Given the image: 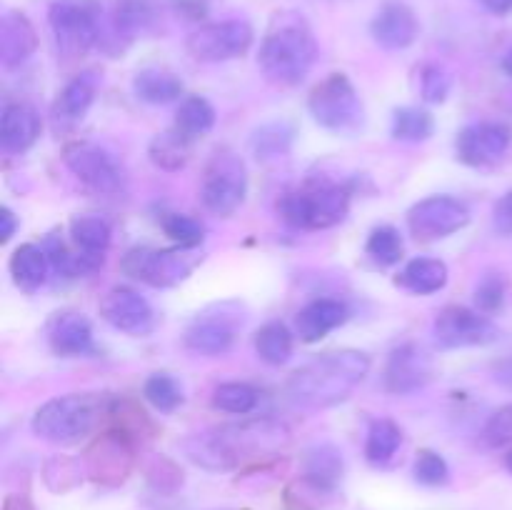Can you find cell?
Wrapping results in <instances>:
<instances>
[{
	"label": "cell",
	"mask_w": 512,
	"mask_h": 510,
	"mask_svg": "<svg viewBox=\"0 0 512 510\" xmlns=\"http://www.w3.org/2000/svg\"><path fill=\"white\" fill-rule=\"evenodd\" d=\"M190 145H193V140L185 138L180 130L170 128L153 138V143H150V160L163 170H180L188 163Z\"/></svg>",
	"instance_id": "31"
},
{
	"label": "cell",
	"mask_w": 512,
	"mask_h": 510,
	"mask_svg": "<svg viewBox=\"0 0 512 510\" xmlns=\"http://www.w3.org/2000/svg\"><path fill=\"white\" fill-rule=\"evenodd\" d=\"M505 465H508V470L512 473V450L508 453V458H505Z\"/></svg>",
	"instance_id": "50"
},
{
	"label": "cell",
	"mask_w": 512,
	"mask_h": 510,
	"mask_svg": "<svg viewBox=\"0 0 512 510\" xmlns=\"http://www.w3.org/2000/svg\"><path fill=\"white\" fill-rule=\"evenodd\" d=\"M495 378H498L500 383L512 385V358H510V360H505V363H500V365H498V375H495Z\"/></svg>",
	"instance_id": "48"
},
{
	"label": "cell",
	"mask_w": 512,
	"mask_h": 510,
	"mask_svg": "<svg viewBox=\"0 0 512 510\" xmlns=\"http://www.w3.org/2000/svg\"><path fill=\"white\" fill-rule=\"evenodd\" d=\"M493 223H495V228L500 230V233L512 235V190H510V193H505L503 198L495 203Z\"/></svg>",
	"instance_id": "44"
},
{
	"label": "cell",
	"mask_w": 512,
	"mask_h": 510,
	"mask_svg": "<svg viewBox=\"0 0 512 510\" xmlns=\"http://www.w3.org/2000/svg\"><path fill=\"white\" fill-rule=\"evenodd\" d=\"M193 248L183 250H158V248H133L123 255V273L138 283L150 285V288H170L193 273L195 258L190 253Z\"/></svg>",
	"instance_id": "10"
},
{
	"label": "cell",
	"mask_w": 512,
	"mask_h": 510,
	"mask_svg": "<svg viewBox=\"0 0 512 510\" xmlns=\"http://www.w3.org/2000/svg\"><path fill=\"white\" fill-rule=\"evenodd\" d=\"M480 438L488 448H505V445L512 443V403L503 405V408L490 415L488 423L483 425Z\"/></svg>",
	"instance_id": "42"
},
{
	"label": "cell",
	"mask_w": 512,
	"mask_h": 510,
	"mask_svg": "<svg viewBox=\"0 0 512 510\" xmlns=\"http://www.w3.org/2000/svg\"><path fill=\"white\" fill-rule=\"evenodd\" d=\"M63 163L80 183H85L95 193L113 195L123 188V168L100 145L85 143V140L68 143L63 148Z\"/></svg>",
	"instance_id": "12"
},
{
	"label": "cell",
	"mask_w": 512,
	"mask_h": 510,
	"mask_svg": "<svg viewBox=\"0 0 512 510\" xmlns=\"http://www.w3.org/2000/svg\"><path fill=\"white\" fill-rule=\"evenodd\" d=\"M133 93L143 103L168 105L183 95V80L168 68H143L135 73Z\"/></svg>",
	"instance_id": "23"
},
{
	"label": "cell",
	"mask_w": 512,
	"mask_h": 510,
	"mask_svg": "<svg viewBox=\"0 0 512 510\" xmlns=\"http://www.w3.org/2000/svg\"><path fill=\"white\" fill-rule=\"evenodd\" d=\"M248 195V168L230 150H218L205 165L200 180V203L218 218H230Z\"/></svg>",
	"instance_id": "7"
},
{
	"label": "cell",
	"mask_w": 512,
	"mask_h": 510,
	"mask_svg": "<svg viewBox=\"0 0 512 510\" xmlns=\"http://www.w3.org/2000/svg\"><path fill=\"white\" fill-rule=\"evenodd\" d=\"M293 143V128L288 123H268L253 135V153L260 160L283 158Z\"/></svg>",
	"instance_id": "37"
},
{
	"label": "cell",
	"mask_w": 512,
	"mask_h": 510,
	"mask_svg": "<svg viewBox=\"0 0 512 510\" xmlns=\"http://www.w3.org/2000/svg\"><path fill=\"white\" fill-rule=\"evenodd\" d=\"M343 473V460L340 453L330 445H320V448L308 453V478L315 480L318 485H333Z\"/></svg>",
	"instance_id": "38"
},
{
	"label": "cell",
	"mask_w": 512,
	"mask_h": 510,
	"mask_svg": "<svg viewBox=\"0 0 512 510\" xmlns=\"http://www.w3.org/2000/svg\"><path fill=\"white\" fill-rule=\"evenodd\" d=\"M400 443H403V433L393 420H375L368 430V440H365V455L370 463L385 465L398 453Z\"/></svg>",
	"instance_id": "32"
},
{
	"label": "cell",
	"mask_w": 512,
	"mask_h": 510,
	"mask_svg": "<svg viewBox=\"0 0 512 510\" xmlns=\"http://www.w3.org/2000/svg\"><path fill=\"white\" fill-rule=\"evenodd\" d=\"M470 223V208L453 195H430L408 210V228L418 240H440Z\"/></svg>",
	"instance_id": "14"
},
{
	"label": "cell",
	"mask_w": 512,
	"mask_h": 510,
	"mask_svg": "<svg viewBox=\"0 0 512 510\" xmlns=\"http://www.w3.org/2000/svg\"><path fill=\"white\" fill-rule=\"evenodd\" d=\"M48 343L55 355L63 358H80V355L95 353L93 325L80 313L55 315L48 328Z\"/></svg>",
	"instance_id": "19"
},
{
	"label": "cell",
	"mask_w": 512,
	"mask_h": 510,
	"mask_svg": "<svg viewBox=\"0 0 512 510\" xmlns=\"http://www.w3.org/2000/svg\"><path fill=\"white\" fill-rule=\"evenodd\" d=\"M308 108L315 123L333 133L355 130L363 120L360 95L345 73H330L328 78L320 80L310 93Z\"/></svg>",
	"instance_id": "8"
},
{
	"label": "cell",
	"mask_w": 512,
	"mask_h": 510,
	"mask_svg": "<svg viewBox=\"0 0 512 510\" xmlns=\"http://www.w3.org/2000/svg\"><path fill=\"white\" fill-rule=\"evenodd\" d=\"M40 135V118L25 103L5 105L0 115V148L5 153H25Z\"/></svg>",
	"instance_id": "21"
},
{
	"label": "cell",
	"mask_w": 512,
	"mask_h": 510,
	"mask_svg": "<svg viewBox=\"0 0 512 510\" xmlns=\"http://www.w3.org/2000/svg\"><path fill=\"white\" fill-rule=\"evenodd\" d=\"M510 145V125L495 123V120H483V123L468 125V128L460 130L458 140H455V150H458L460 163L473 165V168L493 165L495 160H500L508 153Z\"/></svg>",
	"instance_id": "15"
},
{
	"label": "cell",
	"mask_w": 512,
	"mask_h": 510,
	"mask_svg": "<svg viewBox=\"0 0 512 510\" xmlns=\"http://www.w3.org/2000/svg\"><path fill=\"white\" fill-rule=\"evenodd\" d=\"M483 5L495 15L512 13V0H483Z\"/></svg>",
	"instance_id": "47"
},
{
	"label": "cell",
	"mask_w": 512,
	"mask_h": 510,
	"mask_svg": "<svg viewBox=\"0 0 512 510\" xmlns=\"http://www.w3.org/2000/svg\"><path fill=\"white\" fill-rule=\"evenodd\" d=\"M50 268L53 265H50V258L43 245L25 243L10 258V275H13L15 285L28 290V293L38 290L48 280Z\"/></svg>",
	"instance_id": "25"
},
{
	"label": "cell",
	"mask_w": 512,
	"mask_h": 510,
	"mask_svg": "<svg viewBox=\"0 0 512 510\" xmlns=\"http://www.w3.org/2000/svg\"><path fill=\"white\" fill-rule=\"evenodd\" d=\"M70 235H73L75 245L83 253L103 258V253L110 245V238H113V228L100 215H80V218H73V223H70Z\"/></svg>",
	"instance_id": "30"
},
{
	"label": "cell",
	"mask_w": 512,
	"mask_h": 510,
	"mask_svg": "<svg viewBox=\"0 0 512 510\" xmlns=\"http://www.w3.org/2000/svg\"><path fill=\"white\" fill-rule=\"evenodd\" d=\"M100 78L93 70H85V73L75 75L73 80L65 83V88L60 90L58 103H55V115L63 120H80L90 110V105L95 103V95H98Z\"/></svg>",
	"instance_id": "24"
},
{
	"label": "cell",
	"mask_w": 512,
	"mask_h": 510,
	"mask_svg": "<svg viewBox=\"0 0 512 510\" xmlns=\"http://www.w3.org/2000/svg\"><path fill=\"white\" fill-rule=\"evenodd\" d=\"M413 473L415 478H418V483L430 485V488H435V485H445L450 478L448 463H445L443 455L435 453V450H420L418 458H415Z\"/></svg>",
	"instance_id": "41"
},
{
	"label": "cell",
	"mask_w": 512,
	"mask_h": 510,
	"mask_svg": "<svg viewBox=\"0 0 512 510\" xmlns=\"http://www.w3.org/2000/svg\"><path fill=\"white\" fill-rule=\"evenodd\" d=\"M365 250H368V255L375 263L383 265V268H390V265L400 263V258H403V235L393 225H380V228H375L370 233Z\"/></svg>",
	"instance_id": "35"
},
{
	"label": "cell",
	"mask_w": 512,
	"mask_h": 510,
	"mask_svg": "<svg viewBox=\"0 0 512 510\" xmlns=\"http://www.w3.org/2000/svg\"><path fill=\"white\" fill-rule=\"evenodd\" d=\"M160 18L158 0H118L115 5V33L118 38L133 40L150 33Z\"/></svg>",
	"instance_id": "26"
},
{
	"label": "cell",
	"mask_w": 512,
	"mask_h": 510,
	"mask_svg": "<svg viewBox=\"0 0 512 510\" xmlns=\"http://www.w3.org/2000/svg\"><path fill=\"white\" fill-rule=\"evenodd\" d=\"M505 278L498 273H488L478 285H475V303H478L480 313L490 315L498 313L505 303Z\"/></svg>",
	"instance_id": "43"
},
{
	"label": "cell",
	"mask_w": 512,
	"mask_h": 510,
	"mask_svg": "<svg viewBox=\"0 0 512 510\" xmlns=\"http://www.w3.org/2000/svg\"><path fill=\"white\" fill-rule=\"evenodd\" d=\"M143 395L160 413H173L183 403V388L178 380L168 373H153L143 385Z\"/></svg>",
	"instance_id": "36"
},
{
	"label": "cell",
	"mask_w": 512,
	"mask_h": 510,
	"mask_svg": "<svg viewBox=\"0 0 512 510\" xmlns=\"http://www.w3.org/2000/svg\"><path fill=\"white\" fill-rule=\"evenodd\" d=\"M213 125L215 108L210 105V100H205L203 95H188V98H183V103L178 105V113H175V130H180L188 140H198L205 133H210Z\"/></svg>",
	"instance_id": "28"
},
{
	"label": "cell",
	"mask_w": 512,
	"mask_h": 510,
	"mask_svg": "<svg viewBox=\"0 0 512 510\" xmlns=\"http://www.w3.org/2000/svg\"><path fill=\"white\" fill-rule=\"evenodd\" d=\"M400 288L415 295H433L448 285V265L438 258H415L398 278Z\"/></svg>",
	"instance_id": "27"
},
{
	"label": "cell",
	"mask_w": 512,
	"mask_h": 510,
	"mask_svg": "<svg viewBox=\"0 0 512 510\" xmlns=\"http://www.w3.org/2000/svg\"><path fill=\"white\" fill-rule=\"evenodd\" d=\"M213 405L230 415H248L258 405V390L248 383H223L215 388Z\"/></svg>",
	"instance_id": "34"
},
{
	"label": "cell",
	"mask_w": 512,
	"mask_h": 510,
	"mask_svg": "<svg viewBox=\"0 0 512 510\" xmlns=\"http://www.w3.org/2000/svg\"><path fill=\"white\" fill-rule=\"evenodd\" d=\"M100 415H103V398L93 393H70L40 405L30 425L38 438L70 445L88 438Z\"/></svg>",
	"instance_id": "4"
},
{
	"label": "cell",
	"mask_w": 512,
	"mask_h": 510,
	"mask_svg": "<svg viewBox=\"0 0 512 510\" xmlns=\"http://www.w3.org/2000/svg\"><path fill=\"white\" fill-rule=\"evenodd\" d=\"M38 48L33 23L23 13H5L0 20V60L5 68L23 65Z\"/></svg>",
	"instance_id": "22"
},
{
	"label": "cell",
	"mask_w": 512,
	"mask_h": 510,
	"mask_svg": "<svg viewBox=\"0 0 512 510\" xmlns=\"http://www.w3.org/2000/svg\"><path fill=\"white\" fill-rule=\"evenodd\" d=\"M285 223L300 230H325L338 225L350 210V190L343 185H313L288 193L278 205Z\"/></svg>",
	"instance_id": "5"
},
{
	"label": "cell",
	"mask_w": 512,
	"mask_h": 510,
	"mask_svg": "<svg viewBox=\"0 0 512 510\" xmlns=\"http://www.w3.org/2000/svg\"><path fill=\"white\" fill-rule=\"evenodd\" d=\"M100 315L105 323L128 335H148L155 328L153 305L130 288H110L100 300Z\"/></svg>",
	"instance_id": "17"
},
{
	"label": "cell",
	"mask_w": 512,
	"mask_h": 510,
	"mask_svg": "<svg viewBox=\"0 0 512 510\" xmlns=\"http://www.w3.org/2000/svg\"><path fill=\"white\" fill-rule=\"evenodd\" d=\"M175 10L190 20H200L208 10V0H173Z\"/></svg>",
	"instance_id": "45"
},
{
	"label": "cell",
	"mask_w": 512,
	"mask_h": 510,
	"mask_svg": "<svg viewBox=\"0 0 512 510\" xmlns=\"http://www.w3.org/2000/svg\"><path fill=\"white\" fill-rule=\"evenodd\" d=\"M433 358L420 345L405 343L388 355L383 370V388L393 395L418 393L433 380Z\"/></svg>",
	"instance_id": "16"
},
{
	"label": "cell",
	"mask_w": 512,
	"mask_h": 510,
	"mask_svg": "<svg viewBox=\"0 0 512 510\" xmlns=\"http://www.w3.org/2000/svg\"><path fill=\"white\" fill-rule=\"evenodd\" d=\"M435 130V120L428 110L423 108H398L393 115V133L395 140L403 143H420L428 140Z\"/></svg>",
	"instance_id": "33"
},
{
	"label": "cell",
	"mask_w": 512,
	"mask_h": 510,
	"mask_svg": "<svg viewBox=\"0 0 512 510\" xmlns=\"http://www.w3.org/2000/svg\"><path fill=\"white\" fill-rule=\"evenodd\" d=\"M345 320H348V305L335 298H318L300 310L295 328H298L300 340L318 343L335 328H340Z\"/></svg>",
	"instance_id": "20"
},
{
	"label": "cell",
	"mask_w": 512,
	"mask_h": 510,
	"mask_svg": "<svg viewBox=\"0 0 512 510\" xmlns=\"http://www.w3.org/2000/svg\"><path fill=\"white\" fill-rule=\"evenodd\" d=\"M253 25L248 20H220L200 25L188 35V53L200 63H225L245 55L253 45Z\"/></svg>",
	"instance_id": "11"
},
{
	"label": "cell",
	"mask_w": 512,
	"mask_h": 510,
	"mask_svg": "<svg viewBox=\"0 0 512 510\" xmlns=\"http://www.w3.org/2000/svg\"><path fill=\"white\" fill-rule=\"evenodd\" d=\"M240 328H243V310L235 303L210 305L203 313L195 315L185 328L183 343L195 355H225L235 345Z\"/></svg>",
	"instance_id": "9"
},
{
	"label": "cell",
	"mask_w": 512,
	"mask_h": 510,
	"mask_svg": "<svg viewBox=\"0 0 512 510\" xmlns=\"http://www.w3.org/2000/svg\"><path fill=\"white\" fill-rule=\"evenodd\" d=\"M290 443V428L278 418H253L218 425L185 443L190 458L208 470H233L250 460L278 455Z\"/></svg>",
	"instance_id": "1"
},
{
	"label": "cell",
	"mask_w": 512,
	"mask_h": 510,
	"mask_svg": "<svg viewBox=\"0 0 512 510\" xmlns=\"http://www.w3.org/2000/svg\"><path fill=\"white\" fill-rule=\"evenodd\" d=\"M98 0H53L48 10V23L55 45L65 58L85 55L100 40Z\"/></svg>",
	"instance_id": "6"
},
{
	"label": "cell",
	"mask_w": 512,
	"mask_h": 510,
	"mask_svg": "<svg viewBox=\"0 0 512 510\" xmlns=\"http://www.w3.org/2000/svg\"><path fill=\"white\" fill-rule=\"evenodd\" d=\"M370 373V358L360 350H335L295 370L285 383V395L305 410L330 408L348 398Z\"/></svg>",
	"instance_id": "2"
},
{
	"label": "cell",
	"mask_w": 512,
	"mask_h": 510,
	"mask_svg": "<svg viewBox=\"0 0 512 510\" xmlns=\"http://www.w3.org/2000/svg\"><path fill=\"white\" fill-rule=\"evenodd\" d=\"M315 58H318V40L308 20L293 10L275 13L265 30L258 55V65L265 78L283 88L298 85L310 73Z\"/></svg>",
	"instance_id": "3"
},
{
	"label": "cell",
	"mask_w": 512,
	"mask_h": 510,
	"mask_svg": "<svg viewBox=\"0 0 512 510\" xmlns=\"http://www.w3.org/2000/svg\"><path fill=\"white\" fill-rule=\"evenodd\" d=\"M503 70L512 78V48L508 50V53H505V58H503Z\"/></svg>",
	"instance_id": "49"
},
{
	"label": "cell",
	"mask_w": 512,
	"mask_h": 510,
	"mask_svg": "<svg viewBox=\"0 0 512 510\" xmlns=\"http://www.w3.org/2000/svg\"><path fill=\"white\" fill-rule=\"evenodd\" d=\"M450 88H453V80H450L448 70L435 63L423 65V70H420V95H423L425 103H443L450 95Z\"/></svg>",
	"instance_id": "40"
},
{
	"label": "cell",
	"mask_w": 512,
	"mask_h": 510,
	"mask_svg": "<svg viewBox=\"0 0 512 510\" xmlns=\"http://www.w3.org/2000/svg\"><path fill=\"white\" fill-rule=\"evenodd\" d=\"M15 228H18V218L13 215L10 208H0V240H10L13 238Z\"/></svg>",
	"instance_id": "46"
},
{
	"label": "cell",
	"mask_w": 512,
	"mask_h": 510,
	"mask_svg": "<svg viewBox=\"0 0 512 510\" xmlns=\"http://www.w3.org/2000/svg\"><path fill=\"white\" fill-rule=\"evenodd\" d=\"M163 230L180 248H198L205 240V228L195 218L183 213H170L163 218Z\"/></svg>",
	"instance_id": "39"
},
{
	"label": "cell",
	"mask_w": 512,
	"mask_h": 510,
	"mask_svg": "<svg viewBox=\"0 0 512 510\" xmlns=\"http://www.w3.org/2000/svg\"><path fill=\"white\" fill-rule=\"evenodd\" d=\"M373 40L385 50H405L418 40L420 23L413 10L403 3H388L375 13L370 23Z\"/></svg>",
	"instance_id": "18"
},
{
	"label": "cell",
	"mask_w": 512,
	"mask_h": 510,
	"mask_svg": "<svg viewBox=\"0 0 512 510\" xmlns=\"http://www.w3.org/2000/svg\"><path fill=\"white\" fill-rule=\"evenodd\" d=\"M433 335L440 348H480L500 338V328L480 310L450 305L435 318Z\"/></svg>",
	"instance_id": "13"
},
{
	"label": "cell",
	"mask_w": 512,
	"mask_h": 510,
	"mask_svg": "<svg viewBox=\"0 0 512 510\" xmlns=\"http://www.w3.org/2000/svg\"><path fill=\"white\" fill-rule=\"evenodd\" d=\"M255 353L268 365L288 363L290 355H293V333L288 330V325L278 323V320L265 323L255 333Z\"/></svg>",
	"instance_id": "29"
}]
</instances>
